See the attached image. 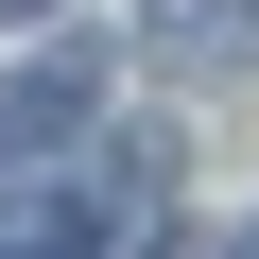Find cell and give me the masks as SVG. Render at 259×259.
<instances>
[{
  "label": "cell",
  "instance_id": "obj_1",
  "mask_svg": "<svg viewBox=\"0 0 259 259\" xmlns=\"http://www.w3.org/2000/svg\"><path fill=\"white\" fill-rule=\"evenodd\" d=\"M87 121V52H35V69H0V156H35Z\"/></svg>",
  "mask_w": 259,
  "mask_h": 259
},
{
  "label": "cell",
  "instance_id": "obj_2",
  "mask_svg": "<svg viewBox=\"0 0 259 259\" xmlns=\"http://www.w3.org/2000/svg\"><path fill=\"white\" fill-rule=\"evenodd\" d=\"M0 259H104V207L87 190H0Z\"/></svg>",
  "mask_w": 259,
  "mask_h": 259
},
{
  "label": "cell",
  "instance_id": "obj_3",
  "mask_svg": "<svg viewBox=\"0 0 259 259\" xmlns=\"http://www.w3.org/2000/svg\"><path fill=\"white\" fill-rule=\"evenodd\" d=\"M139 35H156V52H207V69H225V52H259V0H139Z\"/></svg>",
  "mask_w": 259,
  "mask_h": 259
},
{
  "label": "cell",
  "instance_id": "obj_4",
  "mask_svg": "<svg viewBox=\"0 0 259 259\" xmlns=\"http://www.w3.org/2000/svg\"><path fill=\"white\" fill-rule=\"evenodd\" d=\"M173 173H190V156H173V139H156V121H121V139H104V190H87V207H104V225H121V207H156V190H173Z\"/></svg>",
  "mask_w": 259,
  "mask_h": 259
},
{
  "label": "cell",
  "instance_id": "obj_5",
  "mask_svg": "<svg viewBox=\"0 0 259 259\" xmlns=\"http://www.w3.org/2000/svg\"><path fill=\"white\" fill-rule=\"evenodd\" d=\"M0 18H52V0H0Z\"/></svg>",
  "mask_w": 259,
  "mask_h": 259
}]
</instances>
